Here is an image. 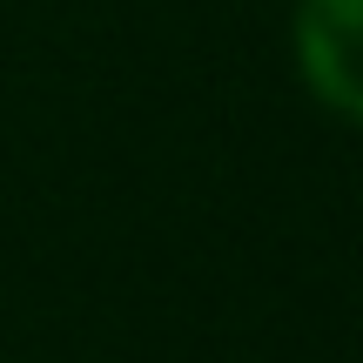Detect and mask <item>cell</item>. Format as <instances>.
Here are the masks:
<instances>
[{
  "instance_id": "cell-1",
  "label": "cell",
  "mask_w": 363,
  "mask_h": 363,
  "mask_svg": "<svg viewBox=\"0 0 363 363\" xmlns=\"http://www.w3.org/2000/svg\"><path fill=\"white\" fill-rule=\"evenodd\" d=\"M296 54H303L310 88L337 115L363 121V0H303Z\"/></svg>"
}]
</instances>
